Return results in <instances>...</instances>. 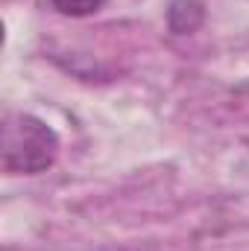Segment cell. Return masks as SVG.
I'll return each mask as SVG.
<instances>
[{
	"mask_svg": "<svg viewBox=\"0 0 249 251\" xmlns=\"http://www.w3.org/2000/svg\"><path fill=\"white\" fill-rule=\"evenodd\" d=\"M109 0H50V6L64 15V18H88V15H97Z\"/></svg>",
	"mask_w": 249,
	"mask_h": 251,
	"instance_id": "3957f363",
	"label": "cell"
},
{
	"mask_svg": "<svg viewBox=\"0 0 249 251\" xmlns=\"http://www.w3.org/2000/svg\"><path fill=\"white\" fill-rule=\"evenodd\" d=\"M59 134L35 114L15 111L3 120L0 161L9 176H38L47 173L59 158Z\"/></svg>",
	"mask_w": 249,
	"mask_h": 251,
	"instance_id": "6da1fadb",
	"label": "cell"
},
{
	"mask_svg": "<svg viewBox=\"0 0 249 251\" xmlns=\"http://www.w3.org/2000/svg\"><path fill=\"white\" fill-rule=\"evenodd\" d=\"M205 21V6L202 0H170L167 6V26L173 35L196 32Z\"/></svg>",
	"mask_w": 249,
	"mask_h": 251,
	"instance_id": "7a4b0ae2",
	"label": "cell"
}]
</instances>
